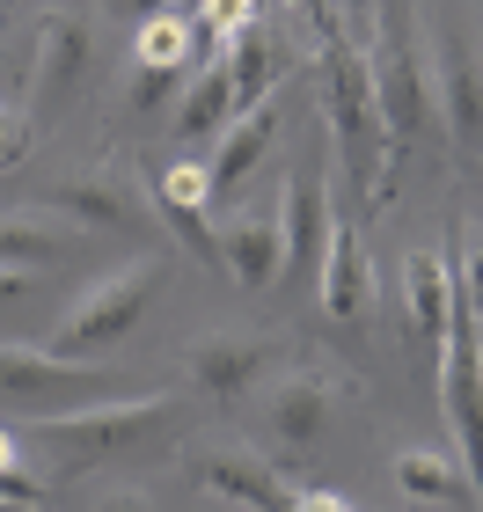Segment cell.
Returning a JSON list of instances; mask_svg holds the SVG:
<instances>
[{"label":"cell","instance_id":"9c48e42d","mask_svg":"<svg viewBox=\"0 0 483 512\" xmlns=\"http://www.w3.org/2000/svg\"><path fill=\"white\" fill-rule=\"evenodd\" d=\"M315 264H322V315H330V322H366V315H374L381 278H374V249H366L359 220L330 213V235H322Z\"/></svg>","mask_w":483,"mask_h":512},{"label":"cell","instance_id":"d6986e66","mask_svg":"<svg viewBox=\"0 0 483 512\" xmlns=\"http://www.w3.org/2000/svg\"><path fill=\"white\" fill-rule=\"evenodd\" d=\"M388 476H396L403 498H425V505H462V491H469V476L454 469L447 454H432V447H403L388 461Z\"/></svg>","mask_w":483,"mask_h":512},{"label":"cell","instance_id":"4316f807","mask_svg":"<svg viewBox=\"0 0 483 512\" xmlns=\"http://www.w3.org/2000/svg\"><path fill=\"white\" fill-rule=\"evenodd\" d=\"M22 469V447H15V432H0V476Z\"/></svg>","mask_w":483,"mask_h":512},{"label":"cell","instance_id":"cb8c5ba5","mask_svg":"<svg viewBox=\"0 0 483 512\" xmlns=\"http://www.w3.org/2000/svg\"><path fill=\"white\" fill-rule=\"evenodd\" d=\"M118 15H132V22H147V15H169V8H191V0H110Z\"/></svg>","mask_w":483,"mask_h":512},{"label":"cell","instance_id":"4fadbf2b","mask_svg":"<svg viewBox=\"0 0 483 512\" xmlns=\"http://www.w3.org/2000/svg\"><path fill=\"white\" fill-rule=\"evenodd\" d=\"M220 264L235 271L242 293H271L286 278V235H279V205H249L220 227Z\"/></svg>","mask_w":483,"mask_h":512},{"label":"cell","instance_id":"603a6c76","mask_svg":"<svg viewBox=\"0 0 483 512\" xmlns=\"http://www.w3.org/2000/svg\"><path fill=\"white\" fill-rule=\"evenodd\" d=\"M30 154V139H22V125H15V110L0 103V169H8V161H22Z\"/></svg>","mask_w":483,"mask_h":512},{"label":"cell","instance_id":"5bb4252c","mask_svg":"<svg viewBox=\"0 0 483 512\" xmlns=\"http://www.w3.org/2000/svg\"><path fill=\"white\" fill-rule=\"evenodd\" d=\"M96 381L103 374L88 359H59L44 344H0V395H15V403H52V395H81Z\"/></svg>","mask_w":483,"mask_h":512},{"label":"cell","instance_id":"ac0fdd59","mask_svg":"<svg viewBox=\"0 0 483 512\" xmlns=\"http://www.w3.org/2000/svg\"><path fill=\"white\" fill-rule=\"evenodd\" d=\"M220 74H227V96H235V110H257L271 103V88H279V59H271V37L264 22H249V30L220 52Z\"/></svg>","mask_w":483,"mask_h":512},{"label":"cell","instance_id":"277c9868","mask_svg":"<svg viewBox=\"0 0 483 512\" xmlns=\"http://www.w3.org/2000/svg\"><path fill=\"white\" fill-rule=\"evenodd\" d=\"M88 66H96V30H88L81 8H66V0H52V8L37 15V52H30V103H22V139H37L44 118L74 96V88L88 81Z\"/></svg>","mask_w":483,"mask_h":512},{"label":"cell","instance_id":"3957f363","mask_svg":"<svg viewBox=\"0 0 483 512\" xmlns=\"http://www.w3.org/2000/svg\"><path fill=\"white\" fill-rule=\"evenodd\" d=\"M154 293H161V256H132V264H118V271L88 278V286L66 300V315L52 322L44 352L81 359V352H110V344H125L147 322Z\"/></svg>","mask_w":483,"mask_h":512},{"label":"cell","instance_id":"7a4b0ae2","mask_svg":"<svg viewBox=\"0 0 483 512\" xmlns=\"http://www.w3.org/2000/svg\"><path fill=\"white\" fill-rule=\"evenodd\" d=\"M381 30L366 44V81H374V110H381V139H388V176L396 183L403 154L418 147V139L440 132V103H432V52L418 37V22H410V0H381Z\"/></svg>","mask_w":483,"mask_h":512},{"label":"cell","instance_id":"ba28073f","mask_svg":"<svg viewBox=\"0 0 483 512\" xmlns=\"http://www.w3.org/2000/svg\"><path fill=\"white\" fill-rule=\"evenodd\" d=\"M337 395H344V381L330 366H286V374L264 388L257 417H264V432L279 439V447H315V439L330 432V417H337Z\"/></svg>","mask_w":483,"mask_h":512},{"label":"cell","instance_id":"d4e9b609","mask_svg":"<svg viewBox=\"0 0 483 512\" xmlns=\"http://www.w3.org/2000/svg\"><path fill=\"white\" fill-rule=\"evenodd\" d=\"M96 512H161V505H154V498H140V491H110Z\"/></svg>","mask_w":483,"mask_h":512},{"label":"cell","instance_id":"6da1fadb","mask_svg":"<svg viewBox=\"0 0 483 512\" xmlns=\"http://www.w3.org/2000/svg\"><path fill=\"white\" fill-rule=\"evenodd\" d=\"M308 15L322 22V110H330V161H344L352 198L374 213L388 205V139H381V110H374V81H366V44L344 37V22L330 15V0H308Z\"/></svg>","mask_w":483,"mask_h":512},{"label":"cell","instance_id":"30bf717a","mask_svg":"<svg viewBox=\"0 0 483 512\" xmlns=\"http://www.w3.org/2000/svg\"><path fill=\"white\" fill-rule=\"evenodd\" d=\"M44 213H59L66 227H110V235H147V213L132 198V183L110 169H81V176H59L44 191Z\"/></svg>","mask_w":483,"mask_h":512},{"label":"cell","instance_id":"ffe728a7","mask_svg":"<svg viewBox=\"0 0 483 512\" xmlns=\"http://www.w3.org/2000/svg\"><path fill=\"white\" fill-rule=\"evenodd\" d=\"M227 118H235V96H227V74L220 66H198L191 88L176 103V139H213Z\"/></svg>","mask_w":483,"mask_h":512},{"label":"cell","instance_id":"8992f818","mask_svg":"<svg viewBox=\"0 0 483 512\" xmlns=\"http://www.w3.org/2000/svg\"><path fill=\"white\" fill-rule=\"evenodd\" d=\"M454 264H462V220H447V249H410L403 256V344L418 359H440L447 344V300H454Z\"/></svg>","mask_w":483,"mask_h":512},{"label":"cell","instance_id":"44dd1931","mask_svg":"<svg viewBox=\"0 0 483 512\" xmlns=\"http://www.w3.org/2000/svg\"><path fill=\"white\" fill-rule=\"evenodd\" d=\"M132 66H183V74H191V8L147 15L140 30H132Z\"/></svg>","mask_w":483,"mask_h":512},{"label":"cell","instance_id":"2e32d148","mask_svg":"<svg viewBox=\"0 0 483 512\" xmlns=\"http://www.w3.org/2000/svg\"><path fill=\"white\" fill-rule=\"evenodd\" d=\"M271 139H279V103H257V110H235V118L220 125V154L205 161V176H213V198H227L235 183L257 169L271 154Z\"/></svg>","mask_w":483,"mask_h":512},{"label":"cell","instance_id":"7402d4cb","mask_svg":"<svg viewBox=\"0 0 483 512\" xmlns=\"http://www.w3.org/2000/svg\"><path fill=\"white\" fill-rule=\"evenodd\" d=\"M183 81H191L183 66H132V81H125V110H140V118H147V110H161Z\"/></svg>","mask_w":483,"mask_h":512},{"label":"cell","instance_id":"9a60e30c","mask_svg":"<svg viewBox=\"0 0 483 512\" xmlns=\"http://www.w3.org/2000/svg\"><path fill=\"white\" fill-rule=\"evenodd\" d=\"M81 227H66L59 213H44V205H22V213H0V271H44L59 264L66 249H74Z\"/></svg>","mask_w":483,"mask_h":512},{"label":"cell","instance_id":"52a82bcc","mask_svg":"<svg viewBox=\"0 0 483 512\" xmlns=\"http://www.w3.org/2000/svg\"><path fill=\"white\" fill-rule=\"evenodd\" d=\"M432 52V103H440V125L454 139V154L476 161L483 154V44L469 30H440Z\"/></svg>","mask_w":483,"mask_h":512},{"label":"cell","instance_id":"5b68a950","mask_svg":"<svg viewBox=\"0 0 483 512\" xmlns=\"http://www.w3.org/2000/svg\"><path fill=\"white\" fill-rule=\"evenodd\" d=\"M169 410H176V395H125V403H96V410L37 417L30 439L59 461L66 476H74V469H88L96 454H110V447H125V439H140L147 425H161Z\"/></svg>","mask_w":483,"mask_h":512},{"label":"cell","instance_id":"f1b7e54d","mask_svg":"<svg viewBox=\"0 0 483 512\" xmlns=\"http://www.w3.org/2000/svg\"><path fill=\"white\" fill-rule=\"evenodd\" d=\"M286 8H308V0H286Z\"/></svg>","mask_w":483,"mask_h":512},{"label":"cell","instance_id":"83f0119b","mask_svg":"<svg viewBox=\"0 0 483 512\" xmlns=\"http://www.w3.org/2000/svg\"><path fill=\"white\" fill-rule=\"evenodd\" d=\"M22 293H30V278H22V271H0V300H22Z\"/></svg>","mask_w":483,"mask_h":512},{"label":"cell","instance_id":"e0dca14e","mask_svg":"<svg viewBox=\"0 0 483 512\" xmlns=\"http://www.w3.org/2000/svg\"><path fill=\"white\" fill-rule=\"evenodd\" d=\"M279 235H286V271H308L330 235V191H322V169H301L293 191L279 205Z\"/></svg>","mask_w":483,"mask_h":512},{"label":"cell","instance_id":"7c38bea8","mask_svg":"<svg viewBox=\"0 0 483 512\" xmlns=\"http://www.w3.org/2000/svg\"><path fill=\"white\" fill-rule=\"evenodd\" d=\"M271 359H279V344H271V337L213 330V337H191V352H183V374H191L205 395H242L249 381L271 374Z\"/></svg>","mask_w":483,"mask_h":512},{"label":"cell","instance_id":"8fae6325","mask_svg":"<svg viewBox=\"0 0 483 512\" xmlns=\"http://www.w3.org/2000/svg\"><path fill=\"white\" fill-rule=\"evenodd\" d=\"M191 476L205 483V491L249 505V512H293V498H301L264 454H249V447H198L191 454Z\"/></svg>","mask_w":483,"mask_h":512},{"label":"cell","instance_id":"4dcf8cb0","mask_svg":"<svg viewBox=\"0 0 483 512\" xmlns=\"http://www.w3.org/2000/svg\"><path fill=\"white\" fill-rule=\"evenodd\" d=\"M476 8H483V0H476Z\"/></svg>","mask_w":483,"mask_h":512},{"label":"cell","instance_id":"484cf974","mask_svg":"<svg viewBox=\"0 0 483 512\" xmlns=\"http://www.w3.org/2000/svg\"><path fill=\"white\" fill-rule=\"evenodd\" d=\"M293 512H352V505H344L337 491H301V498H293Z\"/></svg>","mask_w":483,"mask_h":512},{"label":"cell","instance_id":"f546056e","mask_svg":"<svg viewBox=\"0 0 483 512\" xmlns=\"http://www.w3.org/2000/svg\"><path fill=\"white\" fill-rule=\"evenodd\" d=\"M0 8H8V0H0Z\"/></svg>","mask_w":483,"mask_h":512}]
</instances>
